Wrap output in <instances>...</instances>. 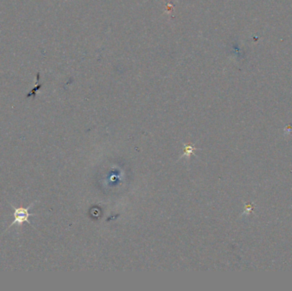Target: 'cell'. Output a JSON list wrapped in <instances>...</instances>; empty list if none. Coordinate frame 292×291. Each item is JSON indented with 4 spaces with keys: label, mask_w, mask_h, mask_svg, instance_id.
Masks as SVG:
<instances>
[{
    "label": "cell",
    "mask_w": 292,
    "mask_h": 291,
    "mask_svg": "<svg viewBox=\"0 0 292 291\" xmlns=\"http://www.w3.org/2000/svg\"><path fill=\"white\" fill-rule=\"evenodd\" d=\"M35 203H32L27 208H15L12 204H10V206L12 207V208L14 209V220L10 224V226L8 227V229H10V227H12L13 225H22L26 222L29 224V225H31L29 218L31 216H35V214L29 213V209L35 204Z\"/></svg>",
    "instance_id": "1"
}]
</instances>
